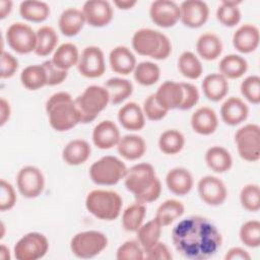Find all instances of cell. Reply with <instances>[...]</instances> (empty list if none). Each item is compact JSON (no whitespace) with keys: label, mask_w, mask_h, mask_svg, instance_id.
Returning a JSON list of instances; mask_svg holds the SVG:
<instances>
[{"label":"cell","mask_w":260,"mask_h":260,"mask_svg":"<svg viewBox=\"0 0 260 260\" xmlns=\"http://www.w3.org/2000/svg\"><path fill=\"white\" fill-rule=\"evenodd\" d=\"M250 258H251L250 254L246 250L240 247L231 248L224 256L225 260H247Z\"/></svg>","instance_id":"cell-55"},{"label":"cell","mask_w":260,"mask_h":260,"mask_svg":"<svg viewBox=\"0 0 260 260\" xmlns=\"http://www.w3.org/2000/svg\"><path fill=\"white\" fill-rule=\"evenodd\" d=\"M82 12L85 21L94 27L109 24L113 18V8L106 0H89L83 4Z\"/></svg>","instance_id":"cell-17"},{"label":"cell","mask_w":260,"mask_h":260,"mask_svg":"<svg viewBox=\"0 0 260 260\" xmlns=\"http://www.w3.org/2000/svg\"><path fill=\"white\" fill-rule=\"evenodd\" d=\"M209 8L204 1L187 0L180 5V20L190 28L202 26L208 19Z\"/></svg>","instance_id":"cell-16"},{"label":"cell","mask_w":260,"mask_h":260,"mask_svg":"<svg viewBox=\"0 0 260 260\" xmlns=\"http://www.w3.org/2000/svg\"><path fill=\"white\" fill-rule=\"evenodd\" d=\"M111 69L122 75H128L134 71L136 59L129 48L125 46L115 47L109 55Z\"/></svg>","instance_id":"cell-23"},{"label":"cell","mask_w":260,"mask_h":260,"mask_svg":"<svg viewBox=\"0 0 260 260\" xmlns=\"http://www.w3.org/2000/svg\"><path fill=\"white\" fill-rule=\"evenodd\" d=\"M12 10V1L1 0L0 1V18L4 19Z\"/></svg>","instance_id":"cell-57"},{"label":"cell","mask_w":260,"mask_h":260,"mask_svg":"<svg viewBox=\"0 0 260 260\" xmlns=\"http://www.w3.org/2000/svg\"><path fill=\"white\" fill-rule=\"evenodd\" d=\"M118 120L122 127L130 131L141 130L145 125V116L138 104L130 102L122 106L118 112Z\"/></svg>","instance_id":"cell-25"},{"label":"cell","mask_w":260,"mask_h":260,"mask_svg":"<svg viewBox=\"0 0 260 260\" xmlns=\"http://www.w3.org/2000/svg\"><path fill=\"white\" fill-rule=\"evenodd\" d=\"M122 204L121 196L112 190H92L85 198L87 211L102 220L116 219L120 215Z\"/></svg>","instance_id":"cell-5"},{"label":"cell","mask_w":260,"mask_h":260,"mask_svg":"<svg viewBox=\"0 0 260 260\" xmlns=\"http://www.w3.org/2000/svg\"><path fill=\"white\" fill-rule=\"evenodd\" d=\"M18 191L25 198H36L44 190L45 177L42 171L35 166L21 168L16 176Z\"/></svg>","instance_id":"cell-12"},{"label":"cell","mask_w":260,"mask_h":260,"mask_svg":"<svg viewBox=\"0 0 260 260\" xmlns=\"http://www.w3.org/2000/svg\"><path fill=\"white\" fill-rule=\"evenodd\" d=\"M134 79L141 85L149 86L156 83L160 76V69L157 64L150 61H143L136 64L133 71Z\"/></svg>","instance_id":"cell-44"},{"label":"cell","mask_w":260,"mask_h":260,"mask_svg":"<svg viewBox=\"0 0 260 260\" xmlns=\"http://www.w3.org/2000/svg\"><path fill=\"white\" fill-rule=\"evenodd\" d=\"M47 74V85L54 86L62 83L67 77V70L57 67L52 60H47L42 64Z\"/></svg>","instance_id":"cell-51"},{"label":"cell","mask_w":260,"mask_h":260,"mask_svg":"<svg viewBox=\"0 0 260 260\" xmlns=\"http://www.w3.org/2000/svg\"><path fill=\"white\" fill-rule=\"evenodd\" d=\"M190 123L192 129L196 133L200 135H210L216 130L218 119L213 109L209 107H201L192 114Z\"/></svg>","instance_id":"cell-22"},{"label":"cell","mask_w":260,"mask_h":260,"mask_svg":"<svg viewBox=\"0 0 260 260\" xmlns=\"http://www.w3.org/2000/svg\"><path fill=\"white\" fill-rule=\"evenodd\" d=\"M91 152V147L86 140L74 139L66 144L62 151L63 160L70 166H79L85 162Z\"/></svg>","instance_id":"cell-28"},{"label":"cell","mask_w":260,"mask_h":260,"mask_svg":"<svg viewBox=\"0 0 260 260\" xmlns=\"http://www.w3.org/2000/svg\"><path fill=\"white\" fill-rule=\"evenodd\" d=\"M120 130L111 120L100 122L92 131L93 144L100 149H110L120 140Z\"/></svg>","instance_id":"cell-18"},{"label":"cell","mask_w":260,"mask_h":260,"mask_svg":"<svg viewBox=\"0 0 260 260\" xmlns=\"http://www.w3.org/2000/svg\"><path fill=\"white\" fill-rule=\"evenodd\" d=\"M79 60V52L77 47L72 43H64L60 45L52 58L53 63L63 70H68L77 65Z\"/></svg>","instance_id":"cell-35"},{"label":"cell","mask_w":260,"mask_h":260,"mask_svg":"<svg viewBox=\"0 0 260 260\" xmlns=\"http://www.w3.org/2000/svg\"><path fill=\"white\" fill-rule=\"evenodd\" d=\"M105 87L109 92L110 102L118 105L128 99L133 92V84L128 79L113 77L106 81Z\"/></svg>","instance_id":"cell-34"},{"label":"cell","mask_w":260,"mask_h":260,"mask_svg":"<svg viewBox=\"0 0 260 260\" xmlns=\"http://www.w3.org/2000/svg\"><path fill=\"white\" fill-rule=\"evenodd\" d=\"M37 45L35 53L38 56L45 57L51 54L58 43V35L56 30L49 25L41 26L37 31Z\"/></svg>","instance_id":"cell-36"},{"label":"cell","mask_w":260,"mask_h":260,"mask_svg":"<svg viewBox=\"0 0 260 260\" xmlns=\"http://www.w3.org/2000/svg\"><path fill=\"white\" fill-rule=\"evenodd\" d=\"M185 145L184 135L177 129L164 131L158 138V147L160 151L168 155L179 153Z\"/></svg>","instance_id":"cell-37"},{"label":"cell","mask_w":260,"mask_h":260,"mask_svg":"<svg viewBox=\"0 0 260 260\" xmlns=\"http://www.w3.org/2000/svg\"><path fill=\"white\" fill-rule=\"evenodd\" d=\"M0 257L3 260H9L10 259L9 249L6 246H4L3 244L0 246Z\"/></svg>","instance_id":"cell-59"},{"label":"cell","mask_w":260,"mask_h":260,"mask_svg":"<svg viewBox=\"0 0 260 260\" xmlns=\"http://www.w3.org/2000/svg\"><path fill=\"white\" fill-rule=\"evenodd\" d=\"M16 200V193L12 185L2 179L0 181V210H10L14 207Z\"/></svg>","instance_id":"cell-50"},{"label":"cell","mask_w":260,"mask_h":260,"mask_svg":"<svg viewBox=\"0 0 260 260\" xmlns=\"http://www.w3.org/2000/svg\"><path fill=\"white\" fill-rule=\"evenodd\" d=\"M74 101L79 112L80 123L86 124L92 122L107 108L110 103V95L105 86L90 85Z\"/></svg>","instance_id":"cell-6"},{"label":"cell","mask_w":260,"mask_h":260,"mask_svg":"<svg viewBox=\"0 0 260 260\" xmlns=\"http://www.w3.org/2000/svg\"><path fill=\"white\" fill-rule=\"evenodd\" d=\"M22 85L29 89L36 90L47 85V74L43 65H29L20 73Z\"/></svg>","instance_id":"cell-39"},{"label":"cell","mask_w":260,"mask_h":260,"mask_svg":"<svg viewBox=\"0 0 260 260\" xmlns=\"http://www.w3.org/2000/svg\"><path fill=\"white\" fill-rule=\"evenodd\" d=\"M178 68L181 74L188 79H197L203 72L200 60L190 51H185L181 54L178 60Z\"/></svg>","instance_id":"cell-43"},{"label":"cell","mask_w":260,"mask_h":260,"mask_svg":"<svg viewBox=\"0 0 260 260\" xmlns=\"http://www.w3.org/2000/svg\"><path fill=\"white\" fill-rule=\"evenodd\" d=\"M218 68L220 74L226 79H238L246 73L248 63L244 57L236 54H230L219 61Z\"/></svg>","instance_id":"cell-32"},{"label":"cell","mask_w":260,"mask_h":260,"mask_svg":"<svg viewBox=\"0 0 260 260\" xmlns=\"http://www.w3.org/2000/svg\"><path fill=\"white\" fill-rule=\"evenodd\" d=\"M241 93L251 104L260 103V77L258 75H250L246 77L240 86Z\"/></svg>","instance_id":"cell-47"},{"label":"cell","mask_w":260,"mask_h":260,"mask_svg":"<svg viewBox=\"0 0 260 260\" xmlns=\"http://www.w3.org/2000/svg\"><path fill=\"white\" fill-rule=\"evenodd\" d=\"M238 153L246 161L254 162L260 157V127L257 124H247L235 134Z\"/></svg>","instance_id":"cell-9"},{"label":"cell","mask_w":260,"mask_h":260,"mask_svg":"<svg viewBox=\"0 0 260 260\" xmlns=\"http://www.w3.org/2000/svg\"><path fill=\"white\" fill-rule=\"evenodd\" d=\"M144 116H146L147 119L151 121H158L166 117L169 111L164 109L156 101L154 93L147 96L143 103V109H142Z\"/></svg>","instance_id":"cell-49"},{"label":"cell","mask_w":260,"mask_h":260,"mask_svg":"<svg viewBox=\"0 0 260 260\" xmlns=\"http://www.w3.org/2000/svg\"><path fill=\"white\" fill-rule=\"evenodd\" d=\"M108 246V238L99 231H84L76 234L70 242L72 253L82 259L92 258Z\"/></svg>","instance_id":"cell-8"},{"label":"cell","mask_w":260,"mask_h":260,"mask_svg":"<svg viewBox=\"0 0 260 260\" xmlns=\"http://www.w3.org/2000/svg\"><path fill=\"white\" fill-rule=\"evenodd\" d=\"M146 208L143 203L135 202L129 205L122 214V225L127 232H137L142 225Z\"/></svg>","instance_id":"cell-41"},{"label":"cell","mask_w":260,"mask_h":260,"mask_svg":"<svg viewBox=\"0 0 260 260\" xmlns=\"http://www.w3.org/2000/svg\"><path fill=\"white\" fill-rule=\"evenodd\" d=\"M127 170L121 159L113 155H106L90 166L89 176L96 185L112 186L124 179Z\"/></svg>","instance_id":"cell-7"},{"label":"cell","mask_w":260,"mask_h":260,"mask_svg":"<svg viewBox=\"0 0 260 260\" xmlns=\"http://www.w3.org/2000/svg\"><path fill=\"white\" fill-rule=\"evenodd\" d=\"M175 249L190 260H205L216 254L222 244L217 228L206 217L188 216L172 230Z\"/></svg>","instance_id":"cell-1"},{"label":"cell","mask_w":260,"mask_h":260,"mask_svg":"<svg viewBox=\"0 0 260 260\" xmlns=\"http://www.w3.org/2000/svg\"><path fill=\"white\" fill-rule=\"evenodd\" d=\"M79 73L87 78L101 77L106 70L104 53L101 48L88 46L83 49L77 63Z\"/></svg>","instance_id":"cell-13"},{"label":"cell","mask_w":260,"mask_h":260,"mask_svg":"<svg viewBox=\"0 0 260 260\" xmlns=\"http://www.w3.org/2000/svg\"><path fill=\"white\" fill-rule=\"evenodd\" d=\"M85 22L86 21L82 10L70 7L61 13L58 20V25L60 31L64 36L74 37L82 29Z\"/></svg>","instance_id":"cell-26"},{"label":"cell","mask_w":260,"mask_h":260,"mask_svg":"<svg viewBox=\"0 0 260 260\" xmlns=\"http://www.w3.org/2000/svg\"><path fill=\"white\" fill-rule=\"evenodd\" d=\"M154 95L157 103L167 111L179 109L183 101L181 82L167 80L159 85Z\"/></svg>","instance_id":"cell-20"},{"label":"cell","mask_w":260,"mask_h":260,"mask_svg":"<svg viewBox=\"0 0 260 260\" xmlns=\"http://www.w3.org/2000/svg\"><path fill=\"white\" fill-rule=\"evenodd\" d=\"M166 184L173 194L184 196L188 194L193 187V177L185 168H174L168 172Z\"/></svg>","instance_id":"cell-24"},{"label":"cell","mask_w":260,"mask_h":260,"mask_svg":"<svg viewBox=\"0 0 260 260\" xmlns=\"http://www.w3.org/2000/svg\"><path fill=\"white\" fill-rule=\"evenodd\" d=\"M124 184L140 203L155 201L161 192L160 181L156 177L154 168L148 162L137 164L128 169Z\"/></svg>","instance_id":"cell-2"},{"label":"cell","mask_w":260,"mask_h":260,"mask_svg":"<svg viewBox=\"0 0 260 260\" xmlns=\"http://www.w3.org/2000/svg\"><path fill=\"white\" fill-rule=\"evenodd\" d=\"M4 229H5V226H4V223L2 222V223H1V230H2V232H1V234H0V238H1V239L4 237Z\"/></svg>","instance_id":"cell-60"},{"label":"cell","mask_w":260,"mask_h":260,"mask_svg":"<svg viewBox=\"0 0 260 260\" xmlns=\"http://www.w3.org/2000/svg\"><path fill=\"white\" fill-rule=\"evenodd\" d=\"M196 51L204 60H215L222 52L221 40L214 32L202 34L197 40Z\"/></svg>","instance_id":"cell-30"},{"label":"cell","mask_w":260,"mask_h":260,"mask_svg":"<svg viewBox=\"0 0 260 260\" xmlns=\"http://www.w3.org/2000/svg\"><path fill=\"white\" fill-rule=\"evenodd\" d=\"M240 202L243 208L256 212L260 209V188L257 184L245 185L240 192Z\"/></svg>","instance_id":"cell-45"},{"label":"cell","mask_w":260,"mask_h":260,"mask_svg":"<svg viewBox=\"0 0 260 260\" xmlns=\"http://www.w3.org/2000/svg\"><path fill=\"white\" fill-rule=\"evenodd\" d=\"M137 241L141 245L144 251L155 245L161 234V224L154 217L153 219L142 224L137 230Z\"/></svg>","instance_id":"cell-42"},{"label":"cell","mask_w":260,"mask_h":260,"mask_svg":"<svg viewBox=\"0 0 260 260\" xmlns=\"http://www.w3.org/2000/svg\"><path fill=\"white\" fill-rule=\"evenodd\" d=\"M49 249V241L45 235L31 232L22 236L14 246V256L18 260H38L43 258Z\"/></svg>","instance_id":"cell-10"},{"label":"cell","mask_w":260,"mask_h":260,"mask_svg":"<svg viewBox=\"0 0 260 260\" xmlns=\"http://www.w3.org/2000/svg\"><path fill=\"white\" fill-rule=\"evenodd\" d=\"M46 111L51 127L59 132L68 131L80 123L75 101L65 91L52 94L46 103Z\"/></svg>","instance_id":"cell-3"},{"label":"cell","mask_w":260,"mask_h":260,"mask_svg":"<svg viewBox=\"0 0 260 260\" xmlns=\"http://www.w3.org/2000/svg\"><path fill=\"white\" fill-rule=\"evenodd\" d=\"M240 1L223 0L216 10L217 20L224 26H236L241 20V11L239 9Z\"/></svg>","instance_id":"cell-40"},{"label":"cell","mask_w":260,"mask_h":260,"mask_svg":"<svg viewBox=\"0 0 260 260\" xmlns=\"http://www.w3.org/2000/svg\"><path fill=\"white\" fill-rule=\"evenodd\" d=\"M18 69L17 59L8 52H1V70L0 76L2 79L12 77Z\"/></svg>","instance_id":"cell-53"},{"label":"cell","mask_w":260,"mask_h":260,"mask_svg":"<svg viewBox=\"0 0 260 260\" xmlns=\"http://www.w3.org/2000/svg\"><path fill=\"white\" fill-rule=\"evenodd\" d=\"M205 162L215 173H225L233 166V158L228 149L214 145L209 147L205 153Z\"/></svg>","instance_id":"cell-31"},{"label":"cell","mask_w":260,"mask_h":260,"mask_svg":"<svg viewBox=\"0 0 260 260\" xmlns=\"http://www.w3.org/2000/svg\"><path fill=\"white\" fill-rule=\"evenodd\" d=\"M117 149L120 155L128 160H135L140 158L146 150L145 140L135 134H128L120 138Z\"/></svg>","instance_id":"cell-29"},{"label":"cell","mask_w":260,"mask_h":260,"mask_svg":"<svg viewBox=\"0 0 260 260\" xmlns=\"http://www.w3.org/2000/svg\"><path fill=\"white\" fill-rule=\"evenodd\" d=\"M116 258L118 260H142L144 250L138 241H126L118 248Z\"/></svg>","instance_id":"cell-48"},{"label":"cell","mask_w":260,"mask_h":260,"mask_svg":"<svg viewBox=\"0 0 260 260\" xmlns=\"http://www.w3.org/2000/svg\"><path fill=\"white\" fill-rule=\"evenodd\" d=\"M132 47L141 56L151 57L155 60L167 59L172 52L169 38L152 28H140L132 37Z\"/></svg>","instance_id":"cell-4"},{"label":"cell","mask_w":260,"mask_h":260,"mask_svg":"<svg viewBox=\"0 0 260 260\" xmlns=\"http://www.w3.org/2000/svg\"><path fill=\"white\" fill-rule=\"evenodd\" d=\"M137 4V1L135 0H115L114 5L122 10H128L134 7Z\"/></svg>","instance_id":"cell-58"},{"label":"cell","mask_w":260,"mask_h":260,"mask_svg":"<svg viewBox=\"0 0 260 260\" xmlns=\"http://www.w3.org/2000/svg\"><path fill=\"white\" fill-rule=\"evenodd\" d=\"M149 16L154 24L168 28L180 20V6L171 0H156L149 7Z\"/></svg>","instance_id":"cell-15"},{"label":"cell","mask_w":260,"mask_h":260,"mask_svg":"<svg viewBox=\"0 0 260 260\" xmlns=\"http://www.w3.org/2000/svg\"><path fill=\"white\" fill-rule=\"evenodd\" d=\"M19 13L25 20L31 22H43L50 15V7L43 1L27 0L20 3Z\"/></svg>","instance_id":"cell-33"},{"label":"cell","mask_w":260,"mask_h":260,"mask_svg":"<svg viewBox=\"0 0 260 260\" xmlns=\"http://www.w3.org/2000/svg\"><path fill=\"white\" fill-rule=\"evenodd\" d=\"M201 86L204 95L211 102L221 101L229 92L228 79L220 73L206 75Z\"/></svg>","instance_id":"cell-27"},{"label":"cell","mask_w":260,"mask_h":260,"mask_svg":"<svg viewBox=\"0 0 260 260\" xmlns=\"http://www.w3.org/2000/svg\"><path fill=\"white\" fill-rule=\"evenodd\" d=\"M144 258L148 260H171L173 258L168 246L159 241L155 245L144 251Z\"/></svg>","instance_id":"cell-54"},{"label":"cell","mask_w":260,"mask_h":260,"mask_svg":"<svg viewBox=\"0 0 260 260\" xmlns=\"http://www.w3.org/2000/svg\"><path fill=\"white\" fill-rule=\"evenodd\" d=\"M8 46L18 54H28L35 52L37 45V34L23 22L12 23L6 31Z\"/></svg>","instance_id":"cell-11"},{"label":"cell","mask_w":260,"mask_h":260,"mask_svg":"<svg viewBox=\"0 0 260 260\" xmlns=\"http://www.w3.org/2000/svg\"><path fill=\"white\" fill-rule=\"evenodd\" d=\"M241 242L250 248H257L260 245V222L248 220L242 224L239 232Z\"/></svg>","instance_id":"cell-46"},{"label":"cell","mask_w":260,"mask_h":260,"mask_svg":"<svg viewBox=\"0 0 260 260\" xmlns=\"http://www.w3.org/2000/svg\"><path fill=\"white\" fill-rule=\"evenodd\" d=\"M260 41L259 29L256 25L246 23L241 25L233 36V45L237 51L248 54L258 48Z\"/></svg>","instance_id":"cell-19"},{"label":"cell","mask_w":260,"mask_h":260,"mask_svg":"<svg viewBox=\"0 0 260 260\" xmlns=\"http://www.w3.org/2000/svg\"><path fill=\"white\" fill-rule=\"evenodd\" d=\"M248 106L243 100L237 96L229 98L220 107V117L222 121L230 126L241 124L248 118Z\"/></svg>","instance_id":"cell-21"},{"label":"cell","mask_w":260,"mask_h":260,"mask_svg":"<svg viewBox=\"0 0 260 260\" xmlns=\"http://www.w3.org/2000/svg\"><path fill=\"white\" fill-rule=\"evenodd\" d=\"M197 190L201 200L211 206L221 205L228 197V190L224 183L214 176L202 177L198 181Z\"/></svg>","instance_id":"cell-14"},{"label":"cell","mask_w":260,"mask_h":260,"mask_svg":"<svg viewBox=\"0 0 260 260\" xmlns=\"http://www.w3.org/2000/svg\"><path fill=\"white\" fill-rule=\"evenodd\" d=\"M185 211V207L182 202L176 199H168L162 202L155 214V218L161 224V226L170 225L177 218L181 217Z\"/></svg>","instance_id":"cell-38"},{"label":"cell","mask_w":260,"mask_h":260,"mask_svg":"<svg viewBox=\"0 0 260 260\" xmlns=\"http://www.w3.org/2000/svg\"><path fill=\"white\" fill-rule=\"evenodd\" d=\"M10 113H11V109H10L9 103L4 98H1L0 100V125L1 126H3L9 120Z\"/></svg>","instance_id":"cell-56"},{"label":"cell","mask_w":260,"mask_h":260,"mask_svg":"<svg viewBox=\"0 0 260 260\" xmlns=\"http://www.w3.org/2000/svg\"><path fill=\"white\" fill-rule=\"evenodd\" d=\"M183 88V101L180 106V110H189L193 108L199 101V91L197 87L188 82H181Z\"/></svg>","instance_id":"cell-52"}]
</instances>
